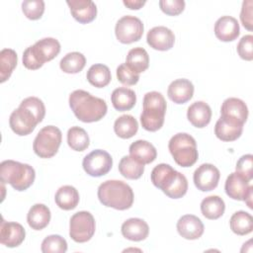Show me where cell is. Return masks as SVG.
<instances>
[{"mask_svg": "<svg viewBox=\"0 0 253 253\" xmlns=\"http://www.w3.org/2000/svg\"><path fill=\"white\" fill-rule=\"evenodd\" d=\"M69 106L75 117L83 123L98 122L107 114L106 102L84 90H75L69 95Z\"/></svg>", "mask_w": 253, "mask_h": 253, "instance_id": "1", "label": "cell"}, {"mask_svg": "<svg viewBox=\"0 0 253 253\" xmlns=\"http://www.w3.org/2000/svg\"><path fill=\"white\" fill-rule=\"evenodd\" d=\"M97 195L103 206L119 211L129 209L134 199L132 189L126 183L120 180L103 182L98 188Z\"/></svg>", "mask_w": 253, "mask_h": 253, "instance_id": "2", "label": "cell"}, {"mask_svg": "<svg viewBox=\"0 0 253 253\" xmlns=\"http://www.w3.org/2000/svg\"><path fill=\"white\" fill-rule=\"evenodd\" d=\"M167 104L163 95L156 91L148 92L143 97V109L140 123L144 129L156 131L164 124Z\"/></svg>", "mask_w": 253, "mask_h": 253, "instance_id": "3", "label": "cell"}, {"mask_svg": "<svg viewBox=\"0 0 253 253\" xmlns=\"http://www.w3.org/2000/svg\"><path fill=\"white\" fill-rule=\"evenodd\" d=\"M36 178L35 169L25 163L14 160H4L0 164V180L10 184L16 191H25L30 188Z\"/></svg>", "mask_w": 253, "mask_h": 253, "instance_id": "4", "label": "cell"}, {"mask_svg": "<svg viewBox=\"0 0 253 253\" xmlns=\"http://www.w3.org/2000/svg\"><path fill=\"white\" fill-rule=\"evenodd\" d=\"M60 51V43L53 38H44L27 47L23 53V64L26 68L36 70L44 62L53 59Z\"/></svg>", "mask_w": 253, "mask_h": 253, "instance_id": "5", "label": "cell"}, {"mask_svg": "<svg viewBox=\"0 0 253 253\" xmlns=\"http://www.w3.org/2000/svg\"><path fill=\"white\" fill-rule=\"evenodd\" d=\"M168 148L174 161L181 167H191L198 160L196 140L188 133L179 132L172 136Z\"/></svg>", "mask_w": 253, "mask_h": 253, "instance_id": "6", "label": "cell"}, {"mask_svg": "<svg viewBox=\"0 0 253 253\" xmlns=\"http://www.w3.org/2000/svg\"><path fill=\"white\" fill-rule=\"evenodd\" d=\"M61 130L54 126L42 127L34 139L33 149L41 158H50L56 154L61 144Z\"/></svg>", "mask_w": 253, "mask_h": 253, "instance_id": "7", "label": "cell"}, {"mask_svg": "<svg viewBox=\"0 0 253 253\" xmlns=\"http://www.w3.org/2000/svg\"><path fill=\"white\" fill-rule=\"evenodd\" d=\"M96 229L94 216L86 211L74 213L69 222V235L72 240L78 243L89 241Z\"/></svg>", "mask_w": 253, "mask_h": 253, "instance_id": "8", "label": "cell"}, {"mask_svg": "<svg viewBox=\"0 0 253 253\" xmlns=\"http://www.w3.org/2000/svg\"><path fill=\"white\" fill-rule=\"evenodd\" d=\"M143 24L140 19L126 15L122 17L116 24L115 34L117 40L122 43H131L141 39L143 35Z\"/></svg>", "mask_w": 253, "mask_h": 253, "instance_id": "9", "label": "cell"}, {"mask_svg": "<svg viewBox=\"0 0 253 253\" xmlns=\"http://www.w3.org/2000/svg\"><path fill=\"white\" fill-rule=\"evenodd\" d=\"M113 165L112 156L103 149H95L83 158L84 171L92 177H101L109 173Z\"/></svg>", "mask_w": 253, "mask_h": 253, "instance_id": "10", "label": "cell"}, {"mask_svg": "<svg viewBox=\"0 0 253 253\" xmlns=\"http://www.w3.org/2000/svg\"><path fill=\"white\" fill-rule=\"evenodd\" d=\"M38 124L39 122L34 114L22 106H19L18 109L14 110L9 119L11 129L21 136L28 135L33 132Z\"/></svg>", "mask_w": 253, "mask_h": 253, "instance_id": "11", "label": "cell"}, {"mask_svg": "<svg viewBox=\"0 0 253 253\" xmlns=\"http://www.w3.org/2000/svg\"><path fill=\"white\" fill-rule=\"evenodd\" d=\"M219 178V170L210 163L200 165L193 175L195 186L202 192H210L215 189L218 185Z\"/></svg>", "mask_w": 253, "mask_h": 253, "instance_id": "12", "label": "cell"}, {"mask_svg": "<svg viewBox=\"0 0 253 253\" xmlns=\"http://www.w3.org/2000/svg\"><path fill=\"white\" fill-rule=\"evenodd\" d=\"M26 231L22 224L18 222H11L6 221L2 218L1 225H0V243L14 248L22 244L25 240Z\"/></svg>", "mask_w": 253, "mask_h": 253, "instance_id": "13", "label": "cell"}, {"mask_svg": "<svg viewBox=\"0 0 253 253\" xmlns=\"http://www.w3.org/2000/svg\"><path fill=\"white\" fill-rule=\"evenodd\" d=\"M146 41L150 47L153 49L165 51L173 47L175 42V36L170 29L164 26H158L148 31Z\"/></svg>", "mask_w": 253, "mask_h": 253, "instance_id": "14", "label": "cell"}, {"mask_svg": "<svg viewBox=\"0 0 253 253\" xmlns=\"http://www.w3.org/2000/svg\"><path fill=\"white\" fill-rule=\"evenodd\" d=\"M243 131V124L240 122L220 116L214 126V133L222 141H234Z\"/></svg>", "mask_w": 253, "mask_h": 253, "instance_id": "15", "label": "cell"}, {"mask_svg": "<svg viewBox=\"0 0 253 253\" xmlns=\"http://www.w3.org/2000/svg\"><path fill=\"white\" fill-rule=\"evenodd\" d=\"M224 189L229 198L237 201H244L247 195L252 192L253 187L249 185V181L237 172H233L226 178Z\"/></svg>", "mask_w": 253, "mask_h": 253, "instance_id": "16", "label": "cell"}, {"mask_svg": "<svg viewBox=\"0 0 253 253\" xmlns=\"http://www.w3.org/2000/svg\"><path fill=\"white\" fill-rule=\"evenodd\" d=\"M71 15L73 18L81 23L87 24L92 22L97 15L96 4L91 0H67Z\"/></svg>", "mask_w": 253, "mask_h": 253, "instance_id": "17", "label": "cell"}, {"mask_svg": "<svg viewBox=\"0 0 253 253\" xmlns=\"http://www.w3.org/2000/svg\"><path fill=\"white\" fill-rule=\"evenodd\" d=\"M204 224L202 220L194 214H185L177 221V230L185 239L195 240L204 233Z\"/></svg>", "mask_w": 253, "mask_h": 253, "instance_id": "18", "label": "cell"}, {"mask_svg": "<svg viewBox=\"0 0 253 253\" xmlns=\"http://www.w3.org/2000/svg\"><path fill=\"white\" fill-rule=\"evenodd\" d=\"M237 20L231 16H222L214 24V35L221 42H232L239 36Z\"/></svg>", "mask_w": 253, "mask_h": 253, "instance_id": "19", "label": "cell"}, {"mask_svg": "<svg viewBox=\"0 0 253 253\" xmlns=\"http://www.w3.org/2000/svg\"><path fill=\"white\" fill-rule=\"evenodd\" d=\"M167 95L174 103L185 104L190 101L194 95V85L188 79H176L168 86Z\"/></svg>", "mask_w": 253, "mask_h": 253, "instance_id": "20", "label": "cell"}, {"mask_svg": "<svg viewBox=\"0 0 253 253\" xmlns=\"http://www.w3.org/2000/svg\"><path fill=\"white\" fill-rule=\"evenodd\" d=\"M121 231L123 236L128 240L141 241L148 236L149 226L143 219L131 217L122 224Z\"/></svg>", "mask_w": 253, "mask_h": 253, "instance_id": "21", "label": "cell"}, {"mask_svg": "<svg viewBox=\"0 0 253 253\" xmlns=\"http://www.w3.org/2000/svg\"><path fill=\"white\" fill-rule=\"evenodd\" d=\"M187 118L194 126L205 127L211 122V109L206 102L197 101L188 108Z\"/></svg>", "mask_w": 253, "mask_h": 253, "instance_id": "22", "label": "cell"}, {"mask_svg": "<svg viewBox=\"0 0 253 253\" xmlns=\"http://www.w3.org/2000/svg\"><path fill=\"white\" fill-rule=\"evenodd\" d=\"M220 115L234 119L244 125L248 118V108L241 99L231 97L223 101L220 108Z\"/></svg>", "mask_w": 253, "mask_h": 253, "instance_id": "23", "label": "cell"}, {"mask_svg": "<svg viewBox=\"0 0 253 253\" xmlns=\"http://www.w3.org/2000/svg\"><path fill=\"white\" fill-rule=\"evenodd\" d=\"M129 156L141 164H149L156 159V148L148 141L138 139L132 142L128 148Z\"/></svg>", "mask_w": 253, "mask_h": 253, "instance_id": "24", "label": "cell"}, {"mask_svg": "<svg viewBox=\"0 0 253 253\" xmlns=\"http://www.w3.org/2000/svg\"><path fill=\"white\" fill-rule=\"evenodd\" d=\"M177 173L178 171H176L169 164H158L151 171V182L156 188H159L160 190H162V192H164L174 181Z\"/></svg>", "mask_w": 253, "mask_h": 253, "instance_id": "25", "label": "cell"}, {"mask_svg": "<svg viewBox=\"0 0 253 253\" xmlns=\"http://www.w3.org/2000/svg\"><path fill=\"white\" fill-rule=\"evenodd\" d=\"M27 221L30 227L35 230L43 229L50 221L49 209L43 204H36L32 206L27 214Z\"/></svg>", "mask_w": 253, "mask_h": 253, "instance_id": "26", "label": "cell"}, {"mask_svg": "<svg viewBox=\"0 0 253 253\" xmlns=\"http://www.w3.org/2000/svg\"><path fill=\"white\" fill-rule=\"evenodd\" d=\"M113 107L120 112L132 109L136 102V95L133 90L126 87H119L115 89L111 95Z\"/></svg>", "mask_w": 253, "mask_h": 253, "instance_id": "27", "label": "cell"}, {"mask_svg": "<svg viewBox=\"0 0 253 253\" xmlns=\"http://www.w3.org/2000/svg\"><path fill=\"white\" fill-rule=\"evenodd\" d=\"M54 200L61 210L70 211L77 207L79 203V193L73 186L65 185L57 190Z\"/></svg>", "mask_w": 253, "mask_h": 253, "instance_id": "28", "label": "cell"}, {"mask_svg": "<svg viewBox=\"0 0 253 253\" xmlns=\"http://www.w3.org/2000/svg\"><path fill=\"white\" fill-rule=\"evenodd\" d=\"M126 64L137 74L145 71L149 66V56L147 51L140 46L131 48L127 52Z\"/></svg>", "mask_w": 253, "mask_h": 253, "instance_id": "29", "label": "cell"}, {"mask_svg": "<svg viewBox=\"0 0 253 253\" xmlns=\"http://www.w3.org/2000/svg\"><path fill=\"white\" fill-rule=\"evenodd\" d=\"M225 204L218 196H209L201 203V211L203 215L209 219H217L223 213Z\"/></svg>", "mask_w": 253, "mask_h": 253, "instance_id": "30", "label": "cell"}, {"mask_svg": "<svg viewBox=\"0 0 253 253\" xmlns=\"http://www.w3.org/2000/svg\"><path fill=\"white\" fill-rule=\"evenodd\" d=\"M86 78L91 85L97 88H103V87H106L111 82L112 75L107 65L97 63V64H93L88 69Z\"/></svg>", "mask_w": 253, "mask_h": 253, "instance_id": "31", "label": "cell"}, {"mask_svg": "<svg viewBox=\"0 0 253 253\" xmlns=\"http://www.w3.org/2000/svg\"><path fill=\"white\" fill-rule=\"evenodd\" d=\"M230 229L237 235H246L253 230V217L244 211L234 212L229 220Z\"/></svg>", "mask_w": 253, "mask_h": 253, "instance_id": "32", "label": "cell"}, {"mask_svg": "<svg viewBox=\"0 0 253 253\" xmlns=\"http://www.w3.org/2000/svg\"><path fill=\"white\" fill-rule=\"evenodd\" d=\"M114 130L121 138H130L137 132L138 123L134 117L130 115H123L115 121Z\"/></svg>", "mask_w": 253, "mask_h": 253, "instance_id": "33", "label": "cell"}, {"mask_svg": "<svg viewBox=\"0 0 253 253\" xmlns=\"http://www.w3.org/2000/svg\"><path fill=\"white\" fill-rule=\"evenodd\" d=\"M119 171L125 178L135 180L142 176L144 165L133 159L131 156L126 155L119 163Z\"/></svg>", "mask_w": 253, "mask_h": 253, "instance_id": "34", "label": "cell"}, {"mask_svg": "<svg viewBox=\"0 0 253 253\" xmlns=\"http://www.w3.org/2000/svg\"><path fill=\"white\" fill-rule=\"evenodd\" d=\"M86 64L85 56L78 51H72L64 55L60 62V69L68 74H75L80 72Z\"/></svg>", "mask_w": 253, "mask_h": 253, "instance_id": "35", "label": "cell"}, {"mask_svg": "<svg viewBox=\"0 0 253 253\" xmlns=\"http://www.w3.org/2000/svg\"><path fill=\"white\" fill-rule=\"evenodd\" d=\"M17 53L14 49L4 48L0 51V82L3 83L11 76L17 65Z\"/></svg>", "mask_w": 253, "mask_h": 253, "instance_id": "36", "label": "cell"}, {"mask_svg": "<svg viewBox=\"0 0 253 253\" xmlns=\"http://www.w3.org/2000/svg\"><path fill=\"white\" fill-rule=\"evenodd\" d=\"M67 143L75 151H84L90 143L88 133L80 126H72L67 131Z\"/></svg>", "mask_w": 253, "mask_h": 253, "instance_id": "37", "label": "cell"}, {"mask_svg": "<svg viewBox=\"0 0 253 253\" xmlns=\"http://www.w3.org/2000/svg\"><path fill=\"white\" fill-rule=\"evenodd\" d=\"M41 249L43 253H64L67 251V242L60 235H48L42 240Z\"/></svg>", "mask_w": 253, "mask_h": 253, "instance_id": "38", "label": "cell"}, {"mask_svg": "<svg viewBox=\"0 0 253 253\" xmlns=\"http://www.w3.org/2000/svg\"><path fill=\"white\" fill-rule=\"evenodd\" d=\"M188 191V181L185 175L178 172L176 178L171 185L163 192L171 199H180L186 195Z\"/></svg>", "mask_w": 253, "mask_h": 253, "instance_id": "39", "label": "cell"}, {"mask_svg": "<svg viewBox=\"0 0 253 253\" xmlns=\"http://www.w3.org/2000/svg\"><path fill=\"white\" fill-rule=\"evenodd\" d=\"M22 11L30 20H39L44 12L42 0H25L22 3Z\"/></svg>", "mask_w": 253, "mask_h": 253, "instance_id": "40", "label": "cell"}, {"mask_svg": "<svg viewBox=\"0 0 253 253\" xmlns=\"http://www.w3.org/2000/svg\"><path fill=\"white\" fill-rule=\"evenodd\" d=\"M20 106L30 110L34 114L39 123H41L45 116L44 104L38 97H28L21 102Z\"/></svg>", "mask_w": 253, "mask_h": 253, "instance_id": "41", "label": "cell"}, {"mask_svg": "<svg viewBox=\"0 0 253 253\" xmlns=\"http://www.w3.org/2000/svg\"><path fill=\"white\" fill-rule=\"evenodd\" d=\"M235 169L239 175L247 181H251L253 178V155L245 154L241 156L236 163Z\"/></svg>", "mask_w": 253, "mask_h": 253, "instance_id": "42", "label": "cell"}, {"mask_svg": "<svg viewBox=\"0 0 253 253\" xmlns=\"http://www.w3.org/2000/svg\"><path fill=\"white\" fill-rule=\"evenodd\" d=\"M117 78L121 83L131 86L138 82L139 74L132 71L126 63H122L117 68Z\"/></svg>", "mask_w": 253, "mask_h": 253, "instance_id": "43", "label": "cell"}, {"mask_svg": "<svg viewBox=\"0 0 253 253\" xmlns=\"http://www.w3.org/2000/svg\"><path fill=\"white\" fill-rule=\"evenodd\" d=\"M237 52L239 56L247 61L253 59V36L246 35L241 38L237 44Z\"/></svg>", "mask_w": 253, "mask_h": 253, "instance_id": "44", "label": "cell"}, {"mask_svg": "<svg viewBox=\"0 0 253 253\" xmlns=\"http://www.w3.org/2000/svg\"><path fill=\"white\" fill-rule=\"evenodd\" d=\"M159 6L162 12L169 16H177L184 11V0H160Z\"/></svg>", "mask_w": 253, "mask_h": 253, "instance_id": "45", "label": "cell"}, {"mask_svg": "<svg viewBox=\"0 0 253 253\" xmlns=\"http://www.w3.org/2000/svg\"><path fill=\"white\" fill-rule=\"evenodd\" d=\"M252 7L253 1L252 0H245L242 3L241 13H240V20L242 25L248 31H252L253 29V20H252Z\"/></svg>", "mask_w": 253, "mask_h": 253, "instance_id": "46", "label": "cell"}, {"mask_svg": "<svg viewBox=\"0 0 253 253\" xmlns=\"http://www.w3.org/2000/svg\"><path fill=\"white\" fill-rule=\"evenodd\" d=\"M123 2L127 8L131 10H138L146 3L145 0H124Z\"/></svg>", "mask_w": 253, "mask_h": 253, "instance_id": "47", "label": "cell"}]
</instances>
